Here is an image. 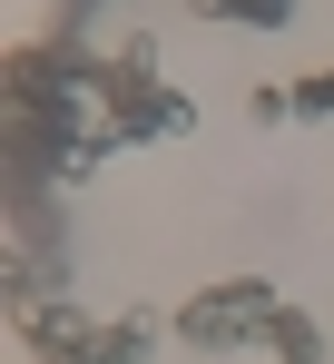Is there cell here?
<instances>
[{
	"instance_id": "obj_4",
	"label": "cell",
	"mask_w": 334,
	"mask_h": 364,
	"mask_svg": "<svg viewBox=\"0 0 334 364\" xmlns=\"http://www.w3.org/2000/svg\"><path fill=\"white\" fill-rule=\"evenodd\" d=\"M79 364H148V325H89Z\"/></svg>"
},
{
	"instance_id": "obj_3",
	"label": "cell",
	"mask_w": 334,
	"mask_h": 364,
	"mask_svg": "<svg viewBox=\"0 0 334 364\" xmlns=\"http://www.w3.org/2000/svg\"><path fill=\"white\" fill-rule=\"evenodd\" d=\"M266 345H276V364H325V325L295 315V305H276L266 315Z\"/></svg>"
},
{
	"instance_id": "obj_2",
	"label": "cell",
	"mask_w": 334,
	"mask_h": 364,
	"mask_svg": "<svg viewBox=\"0 0 334 364\" xmlns=\"http://www.w3.org/2000/svg\"><path fill=\"white\" fill-rule=\"evenodd\" d=\"M276 305H285V296L266 286V276H236V286H207V296L187 305L177 335H187V345H246V335H266Z\"/></svg>"
},
{
	"instance_id": "obj_6",
	"label": "cell",
	"mask_w": 334,
	"mask_h": 364,
	"mask_svg": "<svg viewBox=\"0 0 334 364\" xmlns=\"http://www.w3.org/2000/svg\"><path fill=\"white\" fill-rule=\"evenodd\" d=\"M295 0H207V20H285Z\"/></svg>"
},
{
	"instance_id": "obj_7",
	"label": "cell",
	"mask_w": 334,
	"mask_h": 364,
	"mask_svg": "<svg viewBox=\"0 0 334 364\" xmlns=\"http://www.w3.org/2000/svg\"><path fill=\"white\" fill-rule=\"evenodd\" d=\"M246 119H256V128H276V119H295V89H256V99H246Z\"/></svg>"
},
{
	"instance_id": "obj_5",
	"label": "cell",
	"mask_w": 334,
	"mask_h": 364,
	"mask_svg": "<svg viewBox=\"0 0 334 364\" xmlns=\"http://www.w3.org/2000/svg\"><path fill=\"white\" fill-rule=\"evenodd\" d=\"M295 119H334V69H315V79H295Z\"/></svg>"
},
{
	"instance_id": "obj_1",
	"label": "cell",
	"mask_w": 334,
	"mask_h": 364,
	"mask_svg": "<svg viewBox=\"0 0 334 364\" xmlns=\"http://www.w3.org/2000/svg\"><path fill=\"white\" fill-rule=\"evenodd\" d=\"M99 119L118 138H187L197 109H187V89H167L148 69V50H118V60H99Z\"/></svg>"
}]
</instances>
